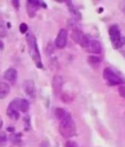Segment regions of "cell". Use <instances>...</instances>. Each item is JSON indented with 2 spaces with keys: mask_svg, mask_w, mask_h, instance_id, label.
Here are the masks:
<instances>
[{
  "mask_svg": "<svg viewBox=\"0 0 125 147\" xmlns=\"http://www.w3.org/2000/svg\"><path fill=\"white\" fill-rule=\"evenodd\" d=\"M108 34L113 47L115 49L123 48L125 46V38L122 35L120 29L116 24H113L108 29Z\"/></svg>",
  "mask_w": 125,
  "mask_h": 147,
  "instance_id": "3",
  "label": "cell"
},
{
  "mask_svg": "<svg viewBox=\"0 0 125 147\" xmlns=\"http://www.w3.org/2000/svg\"><path fill=\"white\" fill-rule=\"evenodd\" d=\"M27 30H28V25L24 22H22L19 25V31H20V32L22 34H24L27 32Z\"/></svg>",
  "mask_w": 125,
  "mask_h": 147,
  "instance_id": "23",
  "label": "cell"
},
{
  "mask_svg": "<svg viewBox=\"0 0 125 147\" xmlns=\"http://www.w3.org/2000/svg\"><path fill=\"white\" fill-rule=\"evenodd\" d=\"M19 110L22 113H27L30 110V102L26 99H21Z\"/></svg>",
  "mask_w": 125,
  "mask_h": 147,
  "instance_id": "17",
  "label": "cell"
},
{
  "mask_svg": "<svg viewBox=\"0 0 125 147\" xmlns=\"http://www.w3.org/2000/svg\"><path fill=\"white\" fill-rule=\"evenodd\" d=\"M7 35V30L3 23L0 24V38H5Z\"/></svg>",
  "mask_w": 125,
  "mask_h": 147,
  "instance_id": "22",
  "label": "cell"
},
{
  "mask_svg": "<svg viewBox=\"0 0 125 147\" xmlns=\"http://www.w3.org/2000/svg\"><path fill=\"white\" fill-rule=\"evenodd\" d=\"M10 93V87L8 83L0 81V99H3Z\"/></svg>",
  "mask_w": 125,
  "mask_h": 147,
  "instance_id": "14",
  "label": "cell"
},
{
  "mask_svg": "<svg viewBox=\"0 0 125 147\" xmlns=\"http://www.w3.org/2000/svg\"><path fill=\"white\" fill-rule=\"evenodd\" d=\"M60 96L62 102L66 104L70 103V102H72L74 99L72 94H68L67 92H66V93H61Z\"/></svg>",
  "mask_w": 125,
  "mask_h": 147,
  "instance_id": "19",
  "label": "cell"
},
{
  "mask_svg": "<svg viewBox=\"0 0 125 147\" xmlns=\"http://www.w3.org/2000/svg\"><path fill=\"white\" fill-rule=\"evenodd\" d=\"M86 49L90 53L95 54V55H99L102 52V45H101V44H100V42L99 40H90Z\"/></svg>",
  "mask_w": 125,
  "mask_h": 147,
  "instance_id": "12",
  "label": "cell"
},
{
  "mask_svg": "<svg viewBox=\"0 0 125 147\" xmlns=\"http://www.w3.org/2000/svg\"><path fill=\"white\" fill-rule=\"evenodd\" d=\"M41 7L46 8L47 5L41 1L38 0H29L26 3V9H27V15L30 18H34L36 16L37 12Z\"/></svg>",
  "mask_w": 125,
  "mask_h": 147,
  "instance_id": "7",
  "label": "cell"
},
{
  "mask_svg": "<svg viewBox=\"0 0 125 147\" xmlns=\"http://www.w3.org/2000/svg\"><path fill=\"white\" fill-rule=\"evenodd\" d=\"M11 4L15 9H16V10L19 9V7H20V2H19V1H18V0H14V1L11 2Z\"/></svg>",
  "mask_w": 125,
  "mask_h": 147,
  "instance_id": "26",
  "label": "cell"
},
{
  "mask_svg": "<svg viewBox=\"0 0 125 147\" xmlns=\"http://www.w3.org/2000/svg\"><path fill=\"white\" fill-rule=\"evenodd\" d=\"M10 140L11 141L12 144H14L15 146H22L23 145V140H22V133L18 132V133H14L12 134L10 136Z\"/></svg>",
  "mask_w": 125,
  "mask_h": 147,
  "instance_id": "15",
  "label": "cell"
},
{
  "mask_svg": "<svg viewBox=\"0 0 125 147\" xmlns=\"http://www.w3.org/2000/svg\"><path fill=\"white\" fill-rule=\"evenodd\" d=\"M7 142V134L5 132L1 131L0 132V147L5 146Z\"/></svg>",
  "mask_w": 125,
  "mask_h": 147,
  "instance_id": "20",
  "label": "cell"
},
{
  "mask_svg": "<svg viewBox=\"0 0 125 147\" xmlns=\"http://www.w3.org/2000/svg\"><path fill=\"white\" fill-rule=\"evenodd\" d=\"M65 147H79L77 144L74 140H67L65 144Z\"/></svg>",
  "mask_w": 125,
  "mask_h": 147,
  "instance_id": "24",
  "label": "cell"
},
{
  "mask_svg": "<svg viewBox=\"0 0 125 147\" xmlns=\"http://www.w3.org/2000/svg\"><path fill=\"white\" fill-rule=\"evenodd\" d=\"M68 32L66 29H60L55 40V47L58 49H64L67 44Z\"/></svg>",
  "mask_w": 125,
  "mask_h": 147,
  "instance_id": "10",
  "label": "cell"
},
{
  "mask_svg": "<svg viewBox=\"0 0 125 147\" xmlns=\"http://www.w3.org/2000/svg\"><path fill=\"white\" fill-rule=\"evenodd\" d=\"M6 130L9 132L14 133V132H15V128L13 127H8L7 129H6Z\"/></svg>",
  "mask_w": 125,
  "mask_h": 147,
  "instance_id": "28",
  "label": "cell"
},
{
  "mask_svg": "<svg viewBox=\"0 0 125 147\" xmlns=\"http://www.w3.org/2000/svg\"><path fill=\"white\" fill-rule=\"evenodd\" d=\"M22 88L30 99H35L36 96V87L32 80H26L24 81L22 83Z\"/></svg>",
  "mask_w": 125,
  "mask_h": 147,
  "instance_id": "9",
  "label": "cell"
},
{
  "mask_svg": "<svg viewBox=\"0 0 125 147\" xmlns=\"http://www.w3.org/2000/svg\"><path fill=\"white\" fill-rule=\"evenodd\" d=\"M39 147H50V144L49 143L48 140H42L41 143L40 144V146Z\"/></svg>",
  "mask_w": 125,
  "mask_h": 147,
  "instance_id": "27",
  "label": "cell"
},
{
  "mask_svg": "<svg viewBox=\"0 0 125 147\" xmlns=\"http://www.w3.org/2000/svg\"><path fill=\"white\" fill-rule=\"evenodd\" d=\"M124 56H125V51H124Z\"/></svg>",
  "mask_w": 125,
  "mask_h": 147,
  "instance_id": "32",
  "label": "cell"
},
{
  "mask_svg": "<svg viewBox=\"0 0 125 147\" xmlns=\"http://www.w3.org/2000/svg\"><path fill=\"white\" fill-rule=\"evenodd\" d=\"M66 4L67 7H68V11L71 13V15L72 16V17L74 18L75 20H80L82 18L81 13L77 9V7L74 5L73 2L72 1H66Z\"/></svg>",
  "mask_w": 125,
  "mask_h": 147,
  "instance_id": "13",
  "label": "cell"
},
{
  "mask_svg": "<svg viewBox=\"0 0 125 147\" xmlns=\"http://www.w3.org/2000/svg\"><path fill=\"white\" fill-rule=\"evenodd\" d=\"M118 94L122 98L125 99V85H121L118 89Z\"/></svg>",
  "mask_w": 125,
  "mask_h": 147,
  "instance_id": "25",
  "label": "cell"
},
{
  "mask_svg": "<svg viewBox=\"0 0 125 147\" xmlns=\"http://www.w3.org/2000/svg\"><path fill=\"white\" fill-rule=\"evenodd\" d=\"M4 77L7 82L14 85L18 79V71L15 68H8L4 72Z\"/></svg>",
  "mask_w": 125,
  "mask_h": 147,
  "instance_id": "11",
  "label": "cell"
},
{
  "mask_svg": "<svg viewBox=\"0 0 125 147\" xmlns=\"http://www.w3.org/2000/svg\"><path fill=\"white\" fill-rule=\"evenodd\" d=\"M71 37H72V40L76 44H79L80 47H82V48L85 49L87 48L89 44V41H90L89 38L77 27L73 28L72 31V34H71Z\"/></svg>",
  "mask_w": 125,
  "mask_h": 147,
  "instance_id": "6",
  "label": "cell"
},
{
  "mask_svg": "<svg viewBox=\"0 0 125 147\" xmlns=\"http://www.w3.org/2000/svg\"><path fill=\"white\" fill-rule=\"evenodd\" d=\"M24 121V127L25 130L28 131L31 127V120H30V117L29 115H26L24 117L23 119Z\"/></svg>",
  "mask_w": 125,
  "mask_h": 147,
  "instance_id": "21",
  "label": "cell"
},
{
  "mask_svg": "<svg viewBox=\"0 0 125 147\" xmlns=\"http://www.w3.org/2000/svg\"><path fill=\"white\" fill-rule=\"evenodd\" d=\"M26 40H27V47H28L29 53L35 63V65L39 69H42L43 65L36 38L32 33H28L26 35Z\"/></svg>",
  "mask_w": 125,
  "mask_h": 147,
  "instance_id": "2",
  "label": "cell"
},
{
  "mask_svg": "<svg viewBox=\"0 0 125 147\" xmlns=\"http://www.w3.org/2000/svg\"><path fill=\"white\" fill-rule=\"evenodd\" d=\"M102 77L107 85L109 86H116L124 83L123 78L110 67H106L104 69Z\"/></svg>",
  "mask_w": 125,
  "mask_h": 147,
  "instance_id": "4",
  "label": "cell"
},
{
  "mask_svg": "<svg viewBox=\"0 0 125 147\" xmlns=\"http://www.w3.org/2000/svg\"><path fill=\"white\" fill-rule=\"evenodd\" d=\"M88 62L90 65H99L101 63V58L97 55H89L88 57Z\"/></svg>",
  "mask_w": 125,
  "mask_h": 147,
  "instance_id": "18",
  "label": "cell"
},
{
  "mask_svg": "<svg viewBox=\"0 0 125 147\" xmlns=\"http://www.w3.org/2000/svg\"><path fill=\"white\" fill-rule=\"evenodd\" d=\"M59 132L64 138H70L77 135L76 124L69 113L60 121Z\"/></svg>",
  "mask_w": 125,
  "mask_h": 147,
  "instance_id": "1",
  "label": "cell"
},
{
  "mask_svg": "<svg viewBox=\"0 0 125 147\" xmlns=\"http://www.w3.org/2000/svg\"><path fill=\"white\" fill-rule=\"evenodd\" d=\"M68 113V112H67L65 109L62 108V107H57V108L55 110V117L57 118V120H58L59 121H60L61 119H64Z\"/></svg>",
  "mask_w": 125,
  "mask_h": 147,
  "instance_id": "16",
  "label": "cell"
},
{
  "mask_svg": "<svg viewBox=\"0 0 125 147\" xmlns=\"http://www.w3.org/2000/svg\"><path fill=\"white\" fill-rule=\"evenodd\" d=\"M5 49V44H4L3 41L2 40V39L0 38V51H2Z\"/></svg>",
  "mask_w": 125,
  "mask_h": 147,
  "instance_id": "29",
  "label": "cell"
},
{
  "mask_svg": "<svg viewBox=\"0 0 125 147\" xmlns=\"http://www.w3.org/2000/svg\"><path fill=\"white\" fill-rule=\"evenodd\" d=\"M122 11H123L124 13L125 14V4H124V5L123 6V8H122Z\"/></svg>",
  "mask_w": 125,
  "mask_h": 147,
  "instance_id": "31",
  "label": "cell"
},
{
  "mask_svg": "<svg viewBox=\"0 0 125 147\" xmlns=\"http://www.w3.org/2000/svg\"><path fill=\"white\" fill-rule=\"evenodd\" d=\"M2 127H3V121H2V119L0 118V130L2 129Z\"/></svg>",
  "mask_w": 125,
  "mask_h": 147,
  "instance_id": "30",
  "label": "cell"
},
{
  "mask_svg": "<svg viewBox=\"0 0 125 147\" xmlns=\"http://www.w3.org/2000/svg\"><path fill=\"white\" fill-rule=\"evenodd\" d=\"M64 80V77L60 74H55L53 76L52 81V87L53 94L55 96H60L63 90Z\"/></svg>",
  "mask_w": 125,
  "mask_h": 147,
  "instance_id": "8",
  "label": "cell"
},
{
  "mask_svg": "<svg viewBox=\"0 0 125 147\" xmlns=\"http://www.w3.org/2000/svg\"><path fill=\"white\" fill-rule=\"evenodd\" d=\"M21 98H15L9 103L7 108L6 110V114L12 120H18L20 117L19 113V104Z\"/></svg>",
  "mask_w": 125,
  "mask_h": 147,
  "instance_id": "5",
  "label": "cell"
}]
</instances>
